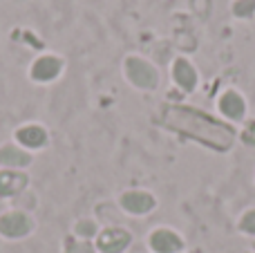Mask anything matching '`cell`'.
<instances>
[{
  "mask_svg": "<svg viewBox=\"0 0 255 253\" xmlns=\"http://www.w3.org/2000/svg\"><path fill=\"white\" fill-rule=\"evenodd\" d=\"M163 124L190 139L206 143L215 150H229L235 141V132L229 126L215 121L213 117L184 106H168L163 110Z\"/></svg>",
  "mask_w": 255,
  "mask_h": 253,
  "instance_id": "1",
  "label": "cell"
},
{
  "mask_svg": "<svg viewBox=\"0 0 255 253\" xmlns=\"http://www.w3.org/2000/svg\"><path fill=\"white\" fill-rule=\"evenodd\" d=\"M31 229H34V224H31V218L27 213L11 211V213L0 215V236H2V238L18 240V238L29 236Z\"/></svg>",
  "mask_w": 255,
  "mask_h": 253,
  "instance_id": "2",
  "label": "cell"
},
{
  "mask_svg": "<svg viewBox=\"0 0 255 253\" xmlns=\"http://www.w3.org/2000/svg\"><path fill=\"white\" fill-rule=\"evenodd\" d=\"M126 74H128V79H130L134 85H139V88L150 90L157 85V72H154L145 61H141V58H128Z\"/></svg>",
  "mask_w": 255,
  "mask_h": 253,
  "instance_id": "3",
  "label": "cell"
},
{
  "mask_svg": "<svg viewBox=\"0 0 255 253\" xmlns=\"http://www.w3.org/2000/svg\"><path fill=\"white\" fill-rule=\"evenodd\" d=\"M132 242L130 231L126 229H106V231L99 236L97 247L101 253H124Z\"/></svg>",
  "mask_w": 255,
  "mask_h": 253,
  "instance_id": "4",
  "label": "cell"
},
{
  "mask_svg": "<svg viewBox=\"0 0 255 253\" xmlns=\"http://www.w3.org/2000/svg\"><path fill=\"white\" fill-rule=\"evenodd\" d=\"M150 249L154 253H179L184 249V240L170 229H157L150 233Z\"/></svg>",
  "mask_w": 255,
  "mask_h": 253,
  "instance_id": "5",
  "label": "cell"
},
{
  "mask_svg": "<svg viewBox=\"0 0 255 253\" xmlns=\"http://www.w3.org/2000/svg\"><path fill=\"white\" fill-rule=\"evenodd\" d=\"M121 206L132 215H145L154 209V197L143 191H130L121 195Z\"/></svg>",
  "mask_w": 255,
  "mask_h": 253,
  "instance_id": "6",
  "label": "cell"
},
{
  "mask_svg": "<svg viewBox=\"0 0 255 253\" xmlns=\"http://www.w3.org/2000/svg\"><path fill=\"white\" fill-rule=\"evenodd\" d=\"M27 186V175L16 173V170H2L0 173V195L9 197L20 193Z\"/></svg>",
  "mask_w": 255,
  "mask_h": 253,
  "instance_id": "7",
  "label": "cell"
},
{
  "mask_svg": "<svg viewBox=\"0 0 255 253\" xmlns=\"http://www.w3.org/2000/svg\"><path fill=\"white\" fill-rule=\"evenodd\" d=\"M16 139L27 148H43L45 143H47V132H45V128H40V126L29 124L18 130Z\"/></svg>",
  "mask_w": 255,
  "mask_h": 253,
  "instance_id": "8",
  "label": "cell"
},
{
  "mask_svg": "<svg viewBox=\"0 0 255 253\" xmlns=\"http://www.w3.org/2000/svg\"><path fill=\"white\" fill-rule=\"evenodd\" d=\"M220 110H222V115H226L229 119L240 121L244 117V112H247V103H244V99L240 97L238 92H226L224 97L220 99Z\"/></svg>",
  "mask_w": 255,
  "mask_h": 253,
  "instance_id": "9",
  "label": "cell"
},
{
  "mask_svg": "<svg viewBox=\"0 0 255 253\" xmlns=\"http://www.w3.org/2000/svg\"><path fill=\"white\" fill-rule=\"evenodd\" d=\"M58 72H61V61L54 56L38 58V61L34 63V67H31V76H34L36 81H52Z\"/></svg>",
  "mask_w": 255,
  "mask_h": 253,
  "instance_id": "10",
  "label": "cell"
},
{
  "mask_svg": "<svg viewBox=\"0 0 255 253\" xmlns=\"http://www.w3.org/2000/svg\"><path fill=\"white\" fill-rule=\"evenodd\" d=\"M172 74H175V81L181 85L184 90H193L195 83H197V74H195V70L190 67L188 61H184V58H179V61L175 63V67H172Z\"/></svg>",
  "mask_w": 255,
  "mask_h": 253,
  "instance_id": "11",
  "label": "cell"
},
{
  "mask_svg": "<svg viewBox=\"0 0 255 253\" xmlns=\"http://www.w3.org/2000/svg\"><path fill=\"white\" fill-rule=\"evenodd\" d=\"M31 161V157L27 152L18 150L13 146H4L0 148V164L2 166H11V168H20V166H27Z\"/></svg>",
  "mask_w": 255,
  "mask_h": 253,
  "instance_id": "12",
  "label": "cell"
},
{
  "mask_svg": "<svg viewBox=\"0 0 255 253\" xmlns=\"http://www.w3.org/2000/svg\"><path fill=\"white\" fill-rule=\"evenodd\" d=\"M65 253H94V247L90 242H79V240H67Z\"/></svg>",
  "mask_w": 255,
  "mask_h": 253,
  "instance_id": "13",
  "label": "cell"
},
{
  "mask_svg": "<svg viewBox=\"0 0 255 253\" xmlns=\"http://www.w3.org/2000/svg\"><path fill=\"white\" fill-rule=\"evenodd\" d=\"M240 229H242L247 236H255V209L244 213V218L240 220Z\"/></svg>",
  "mask_w": 255,
  "mask_h": 253,
  "instance_id": "14",
  "label": "cell"
},
{
  "mask_svg": "<svg viewBox=\"0 0 255 253\" xmlns=\"http://www.w3.org/2000/svg\"><path fill=\"white\" fill-rule=\"evenodd\" d=\"M233 11L235 16H251L255 11V0H238L233 4Z\"/></svg>",
  "mask_w": 255,
  "mask_h": 253,
  "instance_id": "15",
  "label": "cell"
},
{
  "mask_svg": "<svg viewBox=\"0 0 255 253\" xmlns=\"http://www.w3.org/2000/svg\"><path fill=\"white\" fill-rule=\"evenodd\" d=\"M76 233H79L81 238H92L94 233H97V227H94V222L85 220V222H79V227H76Z\"/></svg>",
  "mask_w": 255,
  "mask_h": 253,
  "instance_id": "16",
  "label": "cell"
}]
</instances>
